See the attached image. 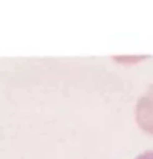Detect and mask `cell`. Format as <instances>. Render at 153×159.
I'll return each instance as SVG.
<instances>
[{
    "label": "cell",
    "instance_id": "cell-1",
    "mask_svg": "<svg viewBox=\"0 0 153 159\" xmlns=\"http://www.w3.org/2000/svg\"><path fill=\"white\" fill-rule=\"evenodd\" d=\"M136 159H153V150L142 153V154H140Z\"/></svg>",
    "mask_w": 153,
    "mask_h": 159
}]
</instances>
